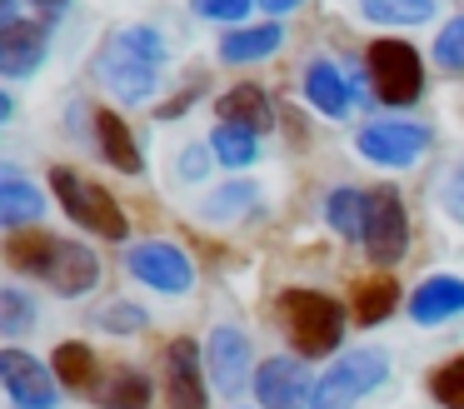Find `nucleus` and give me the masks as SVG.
<instances>
[{
	"label": "nucleus",
	"mask_w": 464,
	"mask_h": 409,
	"mask_svg": "<svg viewBox=\"0 0 464 409\" xmlns=\"http://www.w3.org/2000/svg\"><path fill=\"white\" fill-rule=\"evenodd\" d=\"M430 145H434V130L420 125V120H370L354 135V150L380 170H410L414 160L430 155Z\"/></svg>",
	"instance_id": "obj_7"
},
{
	"label": "nucleus",
	"mask_w": 464,
	"mask_h": 409,
	"mask_svg": "<svg viewBox=\"0 0 464 409\" xmlns=\"http://www.w3.org/2000/svg\"><path fill=\"white\" fill-rule=\"evenodd\" d=\"M210 150H215V160H220V165L250 170L255 160H260V130L235 125V120H220V125H215V135H210Z\"/></svg>",
	"instance_id": "obj_24"
},
{
	"label": "nucleus",
	"mask_w": 464,
	"mask_h": 409,
	"mask_svg": "<svg viewBox=\"0 0 464 409\" xmlns=\"http://www.w3.org/2000/svg\"><path fill=\"white\" fill-rule=\"evenodd\" d=\"M464 315V279L459 275H430L410 295V319L414 325H444V319Z\"/></svg>",
	"instance_id": "obj_17"
},
{
	"label": "nucleus",
	"mask_w": 464,
	"mask_h": 409,
	"mask_svg": "<svg viewBox=\"0 0 464 409\" xmlns=\"http://www.w3.org/2000/svg\"><path fill=\"white\" fill-rule=\"evenodd\" d=\"M45 55H51V30H45V20L0 15V75L25 80L31 70H41Z\"/></svg>",
	"instance_id": "obj_14"
},
{
	"label": "nucleus",
	"mask_w": 464,
	"mask_h": 409,
	"mask_svg": "<svg viewBox=\"0 0 464 409\" xmlns=\"http://www.w3.org/2000/svg\"><path fill=\"white\" fill-rule=\"evenodd\" d=\"M95 150H101L105 165H115L121 175H145V155L135 130L125 125L121 110H95Z\"/></svg>",
	"instance_id": "obj_16"
},
{
	"label": "nucleus",
	"mask_w": 464,
	"mask_h": 409,
	"mask_svg": "<svg viewBox=\"0 0 464 409\" xmlns=\"http://www.w3.org/2000/svg\"><path fill=\"white\" fill-rule=\"evenodd\" d=\"M260 409H310L314 399V379L304 369L300 355H275L265 365H255V385H250Z\"/></svg>",
	"instance_id": "obj_12"
},
{
	"label": "nucleus",
	"mask_w": 464,
	"mask_h": 409,
	"mask_svg": "<svg viewBox=\"0 0 464 409\" xmlns=\"http://www.w3.org/2000/svg\"><path fill=\"white\" fill-rule=\"evenodd\" d=\"M434 65L450 70V75H464V15L444 20V30L434 35Z\"/></svg>",
	"instance_id": "obj_30"
},
{
	"label": "nucleus",
	"mask_w": 464,
	"mask_h": 409,
	"mask_svg": "<svg viewBox=\"0 0 464 409\" xmlns=\"http://www.w3.org/2000/svg\"><path fill=\"white\" fill-rule=\"evenodd\" d=\"M215 150L210 145H185V160H180V175L185 180H205V170H210Z\"/></svg>",
	"instance_id": "obj_34"
},
{
	"label": "nucleus",
	"mask_w": 464,
	"mask_h": 409,
	"mask_svg": "<svg viewBox=\"0 0 464 409\" xmlns=\"http://www.w3.org/2000/svg\"><path fill=\"white\" fill-rule=\"evenodd\" d=\"M384 379H390V355H384V349H350V355H334L330 365H324V375L314 379L310 409H354L360 399H370Z\"/></svg>",
	"instance_id": "obj_5"
},
{
	"label": "nucleus",
	"mask_w": 464,
	"mask_h": 409,
	"mask_svg": "<svg viewBox=\"0 0 464 409\" xmlns=\"http://www.w3.org/2000/svg\"><path fill=\"white\" fill-rule=\"evenodd\" d=\"M300 90H304V105H310L314 115H324V120H344L350 105H354V80L324 55H314L310 65H304Z\"/></svg>",
	"instance_id": "obj_15"
},
{
	"label": "nucleus",
	"mask_w": 464,
	"mask_h": 409,
	"mask_svg": "<svg viewBox=\"0 0 464 409\" xmlns=\"http://www.w3.org/2000/svg\"><path fill=\"white\" fill-rule=\"evenodd\" d=\"M364 219H370V190H354V185L330 190V200H324V225H330L334 235H344V239L360 245Z\"/></svg>",
	"instance_id": "obj_23"
},
{
	"label": "nucleus",
	"mask_w": 464,
	"mask_h": 409,
	"mask_svg": "<svg viewBox=\"0 0 464 409\" xmlns=\"http://www.w3.org/2000/svg\"><path fill=\"white\" fill-rule=\"evenodd\" d=\"M360 15L374 25H424L434 15V0H360Z\"/></svg>",
	"instance_id": "obj_27"
},
{
	"label": "nucleus",
	"mask_w": 464,
	"mask_h": 409,
	"mask_svg": "<svg viewBox=\"0 0 464 409\" xmlns=\"http://www.w3.org/2000/svg\"><path fill=\"white\" fill-rule=\"evenodd\" d=\"M31 5H35V10H41V15H45V20H51V15H61V10H65V5H71V0H31Z\"/></svg>",
	"instance_id": "obj_36"
},
{
	"label": "nucleus",
	"mask_w": 464,
	"mask_h": 409,
	"mask_svg": "<svg viewBox=\"0 0 464 409\" xmlns=\"http://www.w3.org/2000/svg\"><path fill=\"white\" fill-rule=\"evenodd\" d=\"M364 255L370 265L390 269L410 255V209H404L394 185H374L370 190V219H364Z\"/></svg>",
	"instance_id": "obj_8"
},
{
	"label": "nucleus",
	"mask_w": 464,
	"mask_h": 409,
	"mask_svg": "<svg viewBox=\"0 0 464 409\" xmlns=\"http://www.w3.org/2000/svg\"><path fill=\"white\" fill-rule=\"evenodd\" d=\"M165 65V45L150 25H125L95 50V75L121 105H140L155 95Z\"/></svg>",
	"instance_id": "obj_2"
},
{
	"label": "nucleus",
	"mask_w": 464,
	"mask_h": 409,
	"mask_svg": "<svg viewBox=\"0 0 464 409\" xmlns=\"http://www.w3.org/2000/svg\"><path fill=\"white\" fill-rule=\"evenodd\" d=\"M430 399L440 409H464V355H454L440 369H430Z\"/></svg>",
	"instance_id": "obj_28"
},
{
	"label": "nucleus",
	"mask_w": 464,
	"mask_h": 409,
	"mask_svg": "<svg viewBox=\"0 0 464 409\" xmlns=\"http://www.w3.org/2000/svg\"><path fill=\"white\" fill-rule=\"evenodd\" d=\"M165 365V409H210V394H205V349L195 339H170L160 355Z\"/></svg>",
	"instance_id": "obj_11"
},
{
	"label": "nucleus",
	"mask_w": 464,
	"mask_h": 409,
	"mask_svg": "<svg viewBox=\"0 0 464 409\" xmlns=\"http://www.w3.org/2000/svg\"><path fill=\"white\" fill-rule=\"evenodd\" d=\"M440 209H444L450 219H459V225H464V165H454L450 180L440 185Z\"/></svg>",
	"instance_id": "obj_33"
},
{
	"label": "nucleus",
	"mask_w": 464,
	"mask_h": 409,
	"mask_svg": "<svg viewBox=\"0 0 464 409\" xmlns=\"http://www.w3.org/2000/svg\"><path fill=\"white\" fill-rule=\"evenodd\" d=\"M0 385H5L15 409H55L61 404V379H55V369H45L35 355H25L15 345L0 349Z\"/></svg>",
	"instance_id": "obj_10"
},
{
	"label": "nucleus",
	"mask_w": 464,
	"mask_h": 409,
	"mask_svg": "<svg viewBox=\"0 0 464 409\" xmlns=\"http://www.w3.org/2000/svg\"><path fill=\"white\" fill-rule=\"evenodd\" d=\"M400 309V279L394 275H370V279H354L350 289V319L360 329H374Z\"/></svg>",
	"instance_id": "obj_19"
},
{
	"label": "nucleus",
	"mask_w": 464,
	"mask_h": 409,
	"mask_svg": "<svg viewBox=\"0 0 464 409\" xmlns=\"http://www.w3.org/2000/svg\"><path fill=\"white\" fill-rule=\"evenodd\" d=\"M364 75H370L374 100L390 110H404L424 95V60L410 40H374L364 50Z\"/></svg>",
	"instance_id": "obj_6"
},
{
	"label": "nucleus",
	"mask_w": 464,
	"mask_h": 409,
	"mask_svg": "<svg viewBox=\"0 0 464 409\" xmlns=\"http://www.w3.org/2000/svg\"><path fill=\"white\" fill-rule=\"evenodd\" d=\"M31 325H35L31 295H25V289H15V285H5V289H0V335H5V339H21Z\"/></svg>",
	"instance_id": "obj_29"
},
{
	"label": "nucleus",
	"mask_w": 464,
	"mask_h": 409,
	"mask_svg": "<svg viewBox=\"0 0 464 409\" xmlns=\"http://www.w3.org/2000/svg\"><path fill=\"white\" fill-rule=\"evenodd\" d=\"M255 205H260V185H250V180H235V185H220L210 200H205L200 215L210 219V225H235V219L250 215Z\"/></svg>",
	"instance_id": "obj_26"
},
{
	"label": "nucleus",
	"mask_w": 464,
	"mask_h": 409,
	"mask_svg": "<svg viewBox=\"0 0 464 409\" xmlns=\"http://www.w3.org/2000/svg\"><path fill=\"white\" fill-rule=\"evenodd\" d=\"M51 195L61 200L65 219H71V225H81L85 235L115 239V245L130 235V219H125L121 200H115L105 185H95V180L75 175L71 165H55V170H51Z\"/></svg>",
	"instance_id": "obj_4"
},
{
	"label": "nucleus",
	"mask_w": 464,
	"mask_h": 409,
	"mask_svg": "<svg viewBox=\"0 0 464 409\" xmlns=\"http://www.w3.org/2000/svg\"><path fill=\"white\" fill-rule=\"evenodd\" d=\"M200 90H205V85H190V90H180V95H175V100H165V105L155 110V120H180L185 110H190L195 100H200Z\"/></svg>",
	"instance_id": "obj_35"
},
{
	"label": "nucleus",
	"mask_w": 464,
	"mask_h": 409,
	"mask_svg": "<svg viewBox=\"0 0 464 409\" xmlns=\"http://www.w3.org/2000/svg\"><path fill=\"white\" fill-rule=\"evenodd\" d=\"M145 319H150V315H145L140 305H130V299H111V305L95 315V325H101L105 335H140Z\"/></svg>",
	"instance_id": "obj_31"
},
{
	"label": "nucleus",
	"mask_w": 464,
	"mask_h": 409,
	"mask_svg": "<svg viewBox=\"0 0 464 409\" xmlns=\"http://www.w3.org/2000/svg\"><path fill=\"white\" fill-rule=\"evenodd\" d=\"M125 269H130L145 289H155V295H190L195 289L190 255H185L180 245H170V239H140V245H130Z\"/></svg>",
	"instance_id": "obj_9"
},
{
	"label": "nucleus",
	"mask_w": 464,
	"mask_h": 409,
	"mask_svg": "<svg viewBox=\"0 0 464 409\" xmlns=\"http://www.w3.org/2000/svg\"><path fill=\"white\" fill-rule=\"evenodd\" d=\"M205 369H210V385L220 389V394L240 399L245 389L255 385V349H250V339H245L235 325L210 329V339H205Z\"/></svg>",
	"instance_id": "obj_13"
},
{
	"label": "nucleus",
	"mask_w": 464,
	"mask_h": 409,
	"mask_svg": "<svg viewBox=\"0 0 464 409\" xmlns=\"http://www.w3.org/2000/svg\"><path fill=\"white\" fill-rule=\"evenodd\" d=\"M5 265L15 275L41 279L61 299H81L101 285V255L81 239L45 235V229H11L5 235Z\"/></svg>",
	"instance_id": "obj_1"
},
{
	"label": "nucleus",
	"mask_w": 464,
	"mask_h": 409,
	"mask_svg": "<svg viewBox=\"0 0 464 409\" xmlns=\"http://www.w3.org/2000/svg\"><path fill=\"white\" fill-rule=\"evenodd\" d=\"M285 45V25L280 20H265V25H235L220 35V60L225 65H255V60H270Z\"/></svg>",
	"instance_id": "obj_18"
},
{
	"label": "nucleus",
	"mask_w": 464,
	"mask_h": 409,
	"mask_svg": "<svg viewBox=\"0 0 464 409\" xmlns=\"http://www.w3.org/2000/svg\"><path fill=\"white\" fill-rule=\"evenodd\" d=\"M195 15L205 20H225V25H240L245 15H250V5H260V0H190Z\"/></svg>",
	"instance_id": "obj_32"
},
{
	"label": "nucleus",
	"mask_w": 464,
	"mask_h": 409,
	"mask_svg": "<svg viewBox=\"0 0 464 409\" xmlns=\"http://www.w3.org/2000/svg\"><path fill=\"white\" fill-rule=\"evenodd\" d=\"M51 369H55V379H61V389H71V394H95V389H101V359H95V349L85 345V339L55 345Z\"/></svg>",
	"instance_id": "obj_20"
},
{
	"label": "nucleus",
	"mask_w": 464,
	"mask_h": 409,
	"mask_svg": "<svg viewBox=\"0 0 464 409\" xmlns=\"http://www.w3.org/2000/svg\"><path fill=\"white\" fill-rule=\"evenodd\" d=\"M300 0H260V10L265 15H285V10H295Z\"/></svg>",
	"instance_id": "obj_37"
},
{
	"label": "nucleus",
	"mask_w": 464,
	"mask_h": 409,
	"mask_svg": "<svg viewBox=\"0 0 464 409\" xmlns=\"http://www.w3.org/2000/svg\"><path fill=\"white\" fill-rule=\"evenodd\" d=\"M41 215H45V195L31 185V180L15 175V170H5V175H0V225L25 229V225H35Z\"/></svg>",
	"instance_id": "obj_22"
},
{
	"label": "nucleus",
	"mask_w": 464,
	"mask_h": 409,
	"mask_svg": "<svg viewBox=\"0 0 464 409\" xmlns=\"http://www.w3.org/2000/svg\"><path fill=\"white\" fill-rule=\"evenodd\" d=\"M95 399H101V409H150L155 389L150 379L140 375V369H115L111 379H101V389H95Z\"/></svg>",
	"instance_id": "obj_25"
},
{
	"label": "nucleus",
	"mask_w": 464,
	"mask_h": 409,
	"mask_svg": "<svg viewBox=\"0 0 464 409\" xmlns=\"http://www.w3.org/2000/svg\"><path fill=\"white\" fill-rule=\"evenodd\" d=\"M215 115H220V120H235V125H250V130H260V135L275 125L270 95H265L260 85H250V80H245V85H230V90H225V95L215 100Z\"/></svg>",
	"instance_id": "obj_21"
},
{
	"label": "nucleus",
	"mask_w": 464,
	"mask_h": 409,
	"mask_svg": "<svg viewBox=\"0 0 464 409\" xmlns=\"http://www.w3.org/2000/svg\"><path fill=\"white\" fill-rule=\"evenodd\" d=\"M275 319H280L285 339L300 359L334 355L350 329V309L324 289H280L275 295Z\"/></svg>",
	"instance_id": "obj_3"
}]
</instances>
